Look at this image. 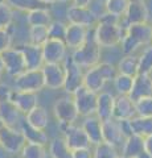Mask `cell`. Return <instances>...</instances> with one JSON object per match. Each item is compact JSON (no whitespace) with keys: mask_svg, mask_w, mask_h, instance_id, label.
Here are the masks:
<instances>
[{"mask_svg":"<svg viewBox=\"0 0 152 158\" xmlns=\"http://www.w3.org/2000/svg\"><path fill=\"white\" fill-rule=\"evenodd\" d=\"M118 75V69L109 62H99L87 69L83 75V86L94 92L103 90L107 82H112Z\"/></svg>","mask_w":152,"mask_h":158,"instance_id":"cell-1","label":"cell"},{"mask_svg":"<svg viewBox=\"0 0 152 158\" xmlns=\"http://www.w3.org/2000/svg\"><path fill=\"white\" fill-rule=\"evenodd\" d=\"M152 42V25L148 23L132 24L126 27V33L120 41L122 50L124 54H132L141 45H148Z\"/></svg>","mask_w":152,"mask_h":158,"instance_id":"cell-2","label":"cell"},{"mask_svg":"<svg viewBox=\"0 0 152 158\" xmlns=\"http://www.w3.org/2000/svg\"><path fill=\"white\" fill-rule=\"evenodd\" d=\"M94 38L101 48H112L124 37L126 28L120 25V23H109V21H101L98 20L97 25L93 29Z\"/></svg>","mask_w":152,"mask_h":158,"instance_id":"cell-3","label":"cell"},{"mask_svg":"<svg viewBox=\"0 0 152 158\" xmlns=\"http://www.w3.org/2000/svg\"><path fill=\"white\" fill-rule=\"evenodd\" d=\"M93 29H91V37L89 31V34H87V38L83 42V45L76 49V50H73V54L70 57L82 69H90L93 66H95L97 63H99L101 61V46L95 41Z\"/></svg>","mask_w":152,"mask_h":158,"instance_id":"cell-4","label":"cell"},{"mask_svg":"<svg viewBox=\"0 0 152 158\" xmlns=\"http://www.w3.org/2000/svg\"><path fill=\"white\" fill-rule=\"evenodd\" d=\"M25 137L20 129L7 127L0 123V146L7 153L17 156L23 146L25 145Z\"/></svg>","mask_w":152,"mask_h":158,"instance_id":"cell-5","label":"cell"},{"mask_svg":"<svg viewBox=\"0 0 152 158\" xmlns=\"http://www.w3.org/2000/svg\"><path fill=\"white\" fill-rule=\"evenodd\" d=\"M73 95V100L77 108L78 116H93L95 115V110H97V96L98 92H94L86 88L85 86H81L78 90H76L72 94Z\"/></svg>","mask_w":152,"mask_h":158,"instance_id":"cell-6","label":"cell"},{"mask_svg":"<svg viewBox=\"0 0 152 158\" xmlns=\"http://www.w3.org/2000/svg\"><path fill=\"white\" fill-rule=\"evenodd\" d=\"M15 90L28 91V92H40L42 88H45V82H44V75L41 69L36 70H25L20 75L15 77L13 82Z\"/></svg>","mask_w":152,"mask_h":158,"instance_id":"cell-7","label":"cell"},{"mask_svg":"<svg viewBox=\"0 0 152 158\" xmlns=\"http://www.w3.org/2000/svg\"><path fill=\"white\" fill-rule=\"evenodd\" d=\"M0 58H2L6 73L13 78L20 75L21 73L27 70L25 59H24L23 53L17 46L16 48L11 46V48H8L7 50H4L3 53H0Z\"/></svg>","mask_w":152,"mask_h":158,"instance_id":"cell-8","label":"cell"},{"mask_svg":"<svg viewBox=\"0 0 152 158\" xmlns=\"http://www.w3.org/2000/svg\"><path fill=\"white\" fill-rule=\"evenodd\" d=\"M53 113H54V117L57 118L61 127L74 124L78 118V112L74 100H73V98L67 96L57 99L56 103L53 104Z\"/></svg>","mask_w":152,"mask_h":158,"instance_id":"cell-9","label":"cell"},{"mask_svg":"<svg viewBox=\"0 0 152 158\" xmlns=\"http://www.w3.org/2000/svg\"><path fill=\"white\" fill-rule=\"evenodd\" d=\"M62 63H63V67H65V85H63V90L67 94H73L81 86H83L85 71L70 57H66Z\"/></svg>","mask_w":152,"mask_h":158,"instance_id":"cell-10","label":"cell"},{"mask_svg":"<svg viewBox=\"0 0 152 158\" xmlns=\"http://www.w3.org/2000/svg\"><path fill=\"white\" fill-rule=\"evenodd\" d=\"M66 19L69 24H76V25H82L85 28H94L98 23V17L95 13L91 11L90 7H81V6H70L67 9Z\"/></svg>","mask_w":152,"mask_h":158,"instance_id":"cell-11","label":"cell"},{"mask_svg":"<svg viewBox=\"0 0 152 158\" xmlns=\"http://www.w3.org/2000/svg\"><path fill=\"white\" fill-rule=\"evenodd\" d=\"M42 75L45 87L49 90H60L65 85V67L63 63H44Z\"/></svg>","mask_w":152,"mask_h":158,"instance_id":"cell-12","label":"cell"},{"mask_svg":"<svg viewBox=\"0 0 152 158\" xmlns=\"http://www.w3.org/2000/svg\"><path fill=\"white\" fill-rule=\"evenodd\" d=\"M24 115L16 108V106L9 100L8 96L0 98V123L7 127L20 129Z\"/></svg>","mask_w":152,"mask_h":158,"instance_id":"cell-13","label":"cell"},{"mask_svg":"<svg viewBox=\"0 0 152 158\" xmlns=\"http://www.w3.org/2000/svg\"><path fill=\"white\" fill-rule=\"evenodd\" d=\"M41 49L45 63H62L66 58L67 46L61 40L48 38V41L41 46Z\"/></svg>","mask_w":152,"mask_h":158,"instance_id":"cell-14","label":"cell"},{"mask_svg":"<svg viewBox=\"0 0 152 158\" xmlns=\"http://www.w3.org/2000/svg\"><path fill=\"white\" fill-rule=\"evenodd\" d=\"M102 138L107 144L115 146L116 149H120L126 140V136L120 129L119 120L111 117L109 120L102 121Z\"/></svg>","mask_w":152,"mask_h":158,"instance_id":"cell-15","label":"cell"},{"mask_svg":"<svg viewBox=\"0 0 152 158\" xmlns=\"http://www.w3.org/2000/svg\"><path fill=\"white\" fill-rule=\"evenodd\" d=\"M63 129V140L69 145L72 150L81 149V148H90L91 144L87 138L85 131L82 127L76 125V124H69L65 127H61Z\"/></svg>","mask_w":152,"mask_h":158,"instance_id":"cell-16","label":"cell"},{"mask_svg":"<svg viewBox=\"0 0 152 158\" xmlns=\"http://www.w3.org/2000/svg\"><path fill=\"white\" fill-rule=\"evenodd\" d=\"M8 99L16 106V108L23 115H27L29 111H32L33 108L38 106V98L36 92L20 91L13 88V90L9 91Z\"/></svg>","mask_w":152,"mask_h":158,"instance_id":"cell-17","label":"cell"},{"mask_svg":"<svg viewBox=\"0 0 152 158\" xmlns=\"http://www.w3.org/2000/svg\"><path fill=\"white\" fill-rule=\"evenodd\" d=\"M148 9L143 0H130V4L123 15L124 27L132 24H140L148 21Z\"/></svg>","mask_w":152,"mask_h":158,"instance_id":"cell-18","label":"cell"},{"mask_svg":"<svg viewBox=\"0 0 152 158\" xmlns=\"http://www.w3.org/2000/svg\"><path fill=\"white\" fill-rule=\"evenodd\" d=\"M136 116L135 102L128 95H118L114 100L112 117L115 120H131Z\"/></svg>","mask_w":152,"mask_h":158,"instance_id":"cell-19","label":"cell"},{"mask_svg":"<svg viewBox=\"0 0 152 158\" xmlns=\"http://www.w3.org/2000/svg\"><path fill=\"white\" fill-rule=\"evenodd\" d=\"M128 96L134 102L143 99L147 96H152V77L151 74L147 73H139L134 78L132 88L128 94Z\"/></svg>","mask_w":152,"mask_h":158,"instance_id":"cell-20","label":"cell"},{"mask_svg":"<svg viewBox=\"0 0 152 158\" xmlns=\"http://www.w3.org/2000/svg\"><path fill=\"white\" fill-rule=\"evenodd\" d=\"M21 50L24 59H25V66L27 70H36V69H41L44 62L42 57V49L41 46L33 45V44H23V45L17 46Z\"/></svg>","mask_w":152,"mask_h":158,"instance_id":"cell-21","label":"cell"},{"mask_svg":"<svg viewBox=\"0 0 152 158\" xmlns=\"http://www.w3.org/2000/svg\"><path fill=\"white\" fill-rule=\"evenodd\" d=\"M89 28H85L82 25H76V24H67L66 33L63 42L67 46V49L76 50L80 46L83 45V42L86 41L87 34H89Z\"/></svg>","mask_w":152,"mask_h":158,"instance_id":"cell-22","label":"cell"},{"mask_svg":"<svg viewBox=\"0 0 152 158\" xmlns=\"http://www.w3.org/2000/svg\"><path fill=\"white\" fill-rule=\"evenodd\" d=\"M114 100L115 96L107 91H99L97 96V110L95 116L101 121L109 120L112 117V111H114Z\"/></svg>","mask_w":152,"mask_h":158,"instance_id":"cell-23","label":"cell"},{"mask_svg":"<svg viewBox=\"0 0 152 158\" xmlns=\"http://www.w3.org/2000/svg\"><path fill=\"white\" fill-rule=\"evenodd\" d=\"M81 127H82V129L85 131L91 145L95 146L103 141V138H102V121L95 115L85 117V120H83Z\"/></svg>","mask_w":152,"mask_h":158,"instance_id":"cell-24","label":"cell"},{"mask_svg":"<svg viewBox=\"0 0 152 158\" xmlns=\"http://www.w3.org/2000/svg\"><path fill=\"white\" fill-rule=\"evenodd\" d=\"M141 152H144V137L135 133L127 137L120 148V156L127 158H136Z\"/></svg>","mask_w":152,"mask_h":158,"instance_id":"cell-25","label":"cell"},{"mask_svg":"<svg viewBox=\"0 0 152 158\" xmlns=\"http://www.w3.org/2000/svg\"><path fill=\"white\" fill-rule=\"evenodd\" d=\"M24 118L29 125L37 128V129L45 131L49 125V115L48 111L41 106L35 107L32 111H29L27 115H24Z\"/></svg>","mask_w":152,"mask_h":158,"instance_id":"cell-26","label":"cell"},{"mask_svg":"<svg viewBox=\"0 0 152 158\" xmlns=\"http://www.w3.org/2000/svg\"><path fill=\"white\" fill-rule=\"evenodd\" d=\"M20 131L23 132L24 137H25L27 142H32V144H38V145H46L49 138L48 135L45 133V131L42 129H37V128L29 125L25 121V118L21 121L20 125Z\"/></svg>","mask_w":152,"mask_h":158,"instance_id":"cell-27","label":"cell"},{"mask_svg":"<svg viewBox=\"0 0 152 158\" xmlns=\"http://www.w3.org/2000/svg\"><path fill=\"white\" fill-rule=\"evenodd\" d=\"M118 73L135 78L139 74V57L135 54H126L118 63Z\"/></svg>","mask_w":152,"mask_h":158,"instance_id":"cell-28","label":"cell"},{"mask_svg":"<svg viewBox=\"0 0 152 158\" xmlns=\"http://www.w3.org/2000/svg\"><path fill=\"white\" fill-rule=\"evenodd\" d=\"M49 156L52 158H73V150L63 137H56L49 142Z\"/></svg>","mask_w":152,"mask_h":158,"instance_id":"cell-29","label":"cell"},{"mask_svg":"<svg viewBox=\"0 0 152 158\" xmlns=\"http://www.w3.org/2000/svg\"><path fill=\"white\" fill-rule=\"evenodd\" d=\"M52 20H53L52 13L49 12L48 7L37 8V9H33V11L27 12V23L29 27H33V25L48 27Z\"/></svg>","mask_w":152,"mask_h":158,"instance_id":"cell-30","label":"cell"},{"mask_svg":"<svg viewBox=\"0 0 152 158\" xmlns=\"http://www.w3.org/2000/svg\"><path fill=\"white\" fill-rule=\"evenodd\" d=\"M130 125L132 133H135V135H139L141 137H147L152 135V117L136 115L130 120Z\"/></svg>","mask_w":152,"mask_h":158,"instance_id":"cell-31","label":"cell"},{"mask_svg":"<svg viewBox=\"0 0 152 158\" xmlns=\"http://www.w3.org/2000/svg\"><path fill=\"white\" fill-rule=\"evenodd\" d=\"M17 156L20 158H46L48 153L45 150V145L25 142V145L23 146Z\"/></svg>","mask_w":152,"mask_h":158,"instance_id":"cell-32","label":"cell"},{"mask_svg":"<svg viewBox=\"0 0 152 158\" xmlns=\"http://www.w3.org/2000/svg\"><path fill=\"white\" fill-rule=\"evenodd\" d=\"M7 3L13 9L23 11V12H29V11H33V9H37V8L48 7L41 0H7Z\"/></svg>","mask_w":152,"mask_h":158,"instance_id":"cell-33","label":"cell"},{"mask_svg":"<svg viewBox=\"0 0 152 158\" xmlns=\"http://www.w3.org/2000/svg\"><path fill=\"white\" fill-rule=\"evenodd\" d=\"M48 27L42 25H33L29 29V42L37 46H42L48 41Z\"/></svg>","mask_w":152,"mask_h":158,"instance_id":"cell-34","label":"cell"},{"mask_svg":"<svg viewBox=\"0 0 152 158\" xmlns=\"http://www.w3.org/2000/svg\"><path fill=\"white\" fill-rule=\"evenodd\" d=\"M119 156H120L119 150L115 146L107 144L105 141L95 145L94 152H93V158H118Z\"/></svg>","mask_w":152,"mask_h":158,"instance_id":"cell-35","label":"cell"},{"mask_svg":"<svg viewBox=\"0 0 152 158\" xmlns=\"http://www.w3.org/2000/svg\"><path fill=\"white\" fill-rule=\"evenodd\" d=\"M112 82H114V87L118 92V95H128L131 88H132L134 78L118 73V75L115 77V79Z\"/></svg>","mask_w":152,"mask_h":158,"instance_id":"cell-36","label":"cell"},{"mask_svg":"<svg viewBox=\"0 0 152 158\" xmlns=\"http://www.w3.org/2000/svg\"><path fill=\"white\" fill-rule=\"evenodd\" d=\"M128 4L130 0H107L105 3V9L107 13H111L118 17H123Z\"/></svg>","mask_w":152,"mask_h":158,"instance_id":"cell-37","label":"cell"},{"mask_svg":"<svg viewBox=\"0 0 152 158\" xmlns=\"http://www.w3.org/2000/svg\"><path fill=\"white\" fill-rule=\"evenodd\" d=\"M66 28H67V25L65 23L60 21V20H52L50 24L48 25L49 38L61 40V41H63V38H65V33H66Z\"/></svg>","mask_w":152,"mask_h":158,"instance_id":"cell-38","label":"cell"},{"mask_svg":"<svg viewBox=\"0 0 152 158\" xmlns=\"http://www.w3.org/2000/svg\"><path fill=\"white\" fill-rule=\"evenodd\" d=\"M13 21V8L8 3L0 4V29H7Z\"/></svg>","mask_w":152,"mask_h":158,"instance_id":"cell-39","label":"cell"},{"mask_svg":"<svg viewBox=\"0 0 152 158\" xmlns=\"http://www.w3.org/2000/svg\"><path fill=\"white\" fill-rule=\"evenodd\" d=\"M135 108H136V115L138 116L152 117V96H147L136 100Z\"/></svg>","mask_w":152,"mask_h":158,"instance_id":"cell-40","label":"cell"},{"mask_svg":"<svg viewBox=\"0 0 152 158\" xmlns=\"http://www.w3.org/2000/svg\"><path fill=\"white\" fill-rule=\"evenodd\" d=\"M139 73H152V46H148L139 57Z\"/></svg>","mask_w":152,"mask_h":158,"instance_id":"cell-41","label":"cell"},{"mask_svg":"<svg viewBox=\"0 0 152 158\" xmlns=\"http://www.w3.org/2000/svg\"><path fill=\"white\" fill-rule=\"evenodd\" d=\"M12 45V34L9 32V28L0 29V53L7 50Z\"/></svg>","mask_w":152,"mask_h":158,"instance_id":"cell-42","label":"cell"},{"mask_svg":"<svg viewBox=\"0 0 152 158\" xmlns=\"http://www.w3.org/2000/svg\"><path fill=\"white\" fill-rule=\"evenodd\" d=\"M73 158H93V150L90 148H81L73 150Z\"/></svg>","mask_w":152,"mask_h":158,"instance_id":"cell-43","label":"cell"},{"mask_svg":"<svg viewBox=\"0 0 152 158\" xmlns=\"http://www.w3.org/2000/svg\"><path fill=\"white\" fill-rule=\"evenodd\" d=\"M144 152H147L152 157V135L144 137Z\"/></svg>","mask_w":152,"mask_h":158,"instance_id":"cell-44","label":"cell"},{"mask_svg":"<svg viewBox=\"0 0 152 158\" xmlns=\"http://www.w3.org/2000/svg\"><path fill=\"white\" fill-rule=\"evenodd\" d=\"M93 0H73L74 6H81V7H89V4Z\"/></svg>","mask_w":152,"mask_h":158,"instance_id":"cell-45","label":"cell"},{"mask_svg":"<svg viewBox=\"0 0 152 158\" xmlns=\"http://www.w3.org/2000/svg\"><path fill=\"white\" fill-rule=\"evenodd\" d=\"M6 73V70H4V65L2 62V58H0V82H2V78H3V74Z\"/></svg>","mask_w":152,"mask_h":158,"instance_id":"cell-46","label":"cell"},{"mask_svg":"<svg viewBox=\"0 0 152 158\" xmlns=\"http://www.w3.org/2000/svg\"><path fill=\"white\" fill-rule=\"evenodd\" d=\"M136 158H152V157H151V156H150L147 152H141L140 154H139L138 157H136Z\"/></svg>","mask_w":152,"mask_h":158,"instance_id":"cell-47","label":"cell"},{"mask_svg":"<svg viewBox=\"0 0 152 158\" xmlns=\"http://www.w3.org/2000/svg\"><path fill=\"white\" fill-rule=\"evenodd\" d=\"M44 4H46V6H52V4L56 3V0H41Z\"/></svg>","mask_w":152,"mask_h":158,"instance_id":"cell-48","label":"cell"},{"mask_svg":"<svg viewBox=\"0 0 152 158\" xmlns=\"http://www.w3.org/2000/svg\"><path fill=\"white\" fill-rule=\"evenodd\" d=\"M56 2H58V3H67L69 0H56Z\"/></svg>","mask_w":152,"mask_h":158,"instance_id":"cell-49","label":"cell"},{"mask_svg":"<svg viewBox=\"0 0 152 158\" xmlns=\"http://www.w3.org/2000/svg\"><path fill=\"white\" fill-rule=\"evenodd\" d=\"M98 2H101V3H106L107 0H98Z\"/></svg>","mask_w":152,"mask_h":158,"instance_id":"cell-50","label":"cell"},{"mask_svg":"<svg viewBox=\"0 0 152 158\" xmlns=\"http://www.w3.org/2000/svg\"><path fill=\"white\" fill-rule=\"evenodd\" d=\"M2 3H7V0H0V4Z\"/></svg>","mask_w":152,"mask_h":158,"instance_id":"cell-51","label":"cell"},{"mask_svg":"<svg viewBox=\"0 0 152 158\" xmlns=\"http://www.w3.org/2000/svg\"><path fill=\"white\" fill-rule=\"evenodd\" d=\"M118 158H127V157H123V156H119V157H118Z\"/></svg>","mask_w":152,"mask_h":158,"instance_id":"cell-52","label":"cell"},{"mask_svg":"<svg viewBox=\"0 0 152 158\" xmlns=\"http://www.w3.org/2000/svg\"><path fill=\"white\" fill-rule=\"evenodd\" d=\"M13 158H20V157H19V156H15V157H13Z\"/></svg>","mask_w":152,"mask_h":158,"instance_id":"cell-53","label":"cell"}]
</instances>
